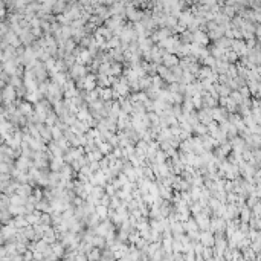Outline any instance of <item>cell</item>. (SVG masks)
Instances as JSON below:
<instances>
[{"mask_svg":"<svg viewBox=\"0 0 261 261\" xmlns=\"http://www.w3.org/2000/svg\"><path fill=\"white\" fill-rule=\"evenodd\" d=\"M73 47H75V43L72 41V40H69L67 45H66V49H67L69 52H72V51H73Z\"/></svg>","mask_w":261,"mask_h":261,"instance_id":"cell-8","label":"cell"},{"mask_svg":"<svg viewBox=\"0 0 261 261\" xmlns=\"http://www.w3.org/2000/svg\"><path fill=\"white\" fill-rule=\"evenodd\" d=\"M119 73H121V64H112L110 75H119Z\"/></svg>","mask_w":261,"mask_h":261,"instance_id":"cell-5","label":"cell"},{"mask_svg":"<svg viewBox=\"0 0 261 261\" xmlns=\"http://www.w3.org/2000/svg\"><path fill=\"white\" fill-rule=\"evenodd\" d=\"M163 61H165L166 67H176L177 66V57L174 54H163Z\"/></svg>","mask_w":261,"mask_h":261,"instance_id":"cell-1","label":"cell"},{"mask_svg":"<svg viewBox=\"0 0 261 261\" xmlns=\"http://www.w3.org/2000/svg\"><path fill=\"white\" fill-rule=\"evenodd\" d=\"M205 63H206V64H211V66H212V64H214V60H212V58H206V60H205Z\"/></svg>","mask_w":261,"mask_h":261,"instance_id":"cell-9","label":"cell"},{"mask_svg":"<svg viewBox=\"0 0 261 261\" xmlns=\"http://www.w3.org/2000/svg\"><path fill=\"white\" fill-rule=\"evenodd\" d=\"M163 160H165V154L163 153H156V163H163Z\"/></svg>","mask_w":261,"mask_h":261,"instance_id":"cell-6","label":"cell"},{"mask_svg":"<svg viewBox=\"0 0 261 261\" xmlns=\"http://www.w3.org/2000/svg\"><path fill=\"white\" fill-rule=\"evenodd\" d=\"M96 212H98V215H105V212H107V209H105V206H103V205H99L98 206V209H96Z\"/></svg>","mask_w":261,"mask_h":261,"instance_id":"cell-7","label":"cell"},{"mask_svg":"<svg viewBox=\"0 0 261 261\" xmlns=\"http://www.w3.org/2000/svg\"><path fill=\"white\" fill-rule=\"evenodd\" d=\"M112 95H113V90L110 87H99V98L103 101L112 99Z\"/></svg>","mask_w":261,"mask_h":261,"instance_id":"cell-2","label":"cell"},{"mask_svg":"<svg viewBox=\"0 0 261 261\" xmlns=\"http://www.w3.org/2000/svg\"><path fill=\"white\" fill-rule=\"evenodd\" d=\"M31 109H32V107H31L29 103H21V104H20V112L23 113V115H29L31 112H32Z\"/></svg>","mask_w":261,"mask_h":261,"instance_id":"cell-4","label":"cell"},{"mask_svg":"<svg viewBox=\"0 0 261 261\" xmlns=\"http://www.w3.org/2000/svg\"><path fill=\"white\" fill-rule=\"evenodd\" d=\"M14 96H15L14 86H8L5 89V93H3V98H5V101H11V99H14Z\"/></svg>","mask_w":261,"mask_h":261,"instance_id":"cell-3","label":"cell"}]
</instances>
